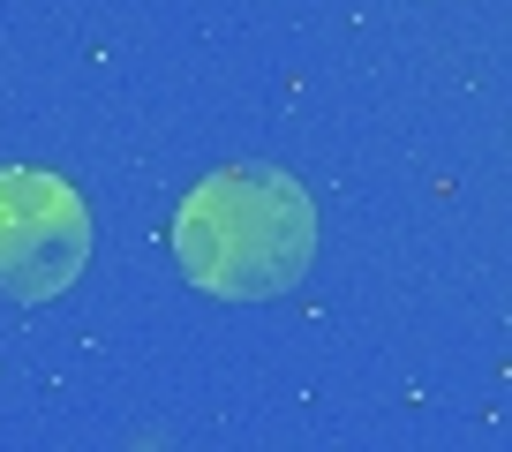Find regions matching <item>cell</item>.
<instances>
[{"label": "cell", "mask_w": 512, "mask_h": 452, "mask_svg": "<svg viewBox=\"0 0 512 452\" xmlns=\"http://www.w3.org/2000/svg\"><path fill=\"white\" fill-rule=\"evenodd\" d=\"M174 257L219 302H264L317 257V204L279 166H219L174 211Z\"/></svg>", "instance_id": "6da1fadb"}, {"label": "cell", "mask_w": 512, "mask_h": 452, "mask_svg": "<svg viewBox=\"0 0 512 452\" xmlns=\"http://www.w3.org/2000/svg\"><path fill=\"white\" fill-rule=\"evenodd\" d=\"M91 264V211L61 174L0 166V294L53 302Z\"/></svg>", "instance_id": "7a4b0ae2"}]
</instances>
